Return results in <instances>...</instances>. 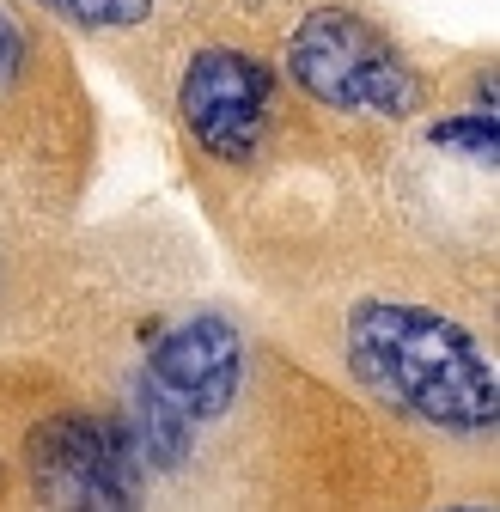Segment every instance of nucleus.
Instances as JSON below:
<instances>
[{
	"label": "nucleus",
	"instance_id": "1",
	"mask_svg": "<svg viewBox=\"0 0 500 512\" xmlns=\"http://www.w3.org/2000/svg\"><path fill=\"white\" fill-rule=\"evenodd\" d=\"M348 366L372 397L446 433H494L500 384L476 336L427 305L360 299L348 311Z\"/></svg>",
	"mask_w": 500,
	"mask_h": 512
},
{
	"label": "nucleus",
	"instance_id": "2",
	"mask_svg": "<svg viewBox=\"0 0 500 512\" xmlns=\"http://www.w3.org/2000/svg\"><path fill=\"white\" fill-rule=\"evenodd\" d=\"M287 74L318 104L348 110V116L397 122V116H415V104H421V80L391 49V37L342 7H318L299 19V31L287 43Z\"/></svg>",
	"mask_w": 500,
	"mask_h": 512
},
{
	"label": "nucleus",
	"instance_id": "3",
	"mask_svg": "<svg viewBox=\"0 0 500 512\" xmlns=\"http://www.w3.org/2000/svg\"><path fill=\"white\" fill-rule=\"evenodd\" d=\"M25 470H31L37 500L74 506V512H86V506L122 512L141 494V470L129 464V452H122L116 427L86 415V409L37 421L31 439H25Z\"/></svg>",
	"mask_w": 500,
	"mask_h": 512
},
{
	"label": "nucleus",
	"instance_id": "4",
	"mask_svg": "<svg viewBox=\"0 0 500 512\" xmlns=\"http://www.w3.org/2000/svg\"><path fill=\"white\" fill-rule=\"evenodd\" d=\"M177 116L220 165H250L269 128V68L244 49L190 55L177 86Z\"/></svg>",
	"mask_w": 500,
	"mask_h": 512
},
{
	"label": "nucleus",
	"instance_id": "5",
	"mask_svg": "<svg viewBox=\"0 0 500 512\" xmlns=\"http://www.w3.org/2000/svg\"><path fill=\"white\" fill-rule=\"evenodd\" d=\"M147 378L171 403L190 409L196 421L226 415L238 384H244V336H238V324L220 317V311L183 317L171 336H159V348L147 360Z\"/></svg>",
	"mask_w": 500,
	"mask_h": 512
},
{
	"label": "nucleus",
	"instance_id": "6",
	"mask_svg": "<svg viewBox=\"0 0 500 512\" xmlns=\"http://www.w3.org/2000/svg\"><path fill=\"white\" fill-rule=\"evenodd\" d=\"M110 427H116V439H122V452H129V464L141 470V482L183 470V458H190V445H196V415L183 409V403H171L147 372L129 384L122 415H116Z\"/></svg>",
	"mask_w": 500,
	"mask_h": 512
},
{
	"label": "nucleus",
	"instance_id": "7",
	"mask_svg": "<svg viewBox=\"0 0 500 512\" xmlns=\"http://www.w3.org/2000/svg\"><path fill=\"white\" fill-rule=\"evenodd\" d=\"M37 7L61 13L68 25H86V31H129V25H147L153 0H37Z\"/></svg>",
	"mask_w": 500,
	"mask_h": 512
},
{
	"label": "nucleus",
	"instance_id": "8",
	"mask_svg": "<svg viewBox=\"0 0 500 512\" xmlns=\"http://www.w3.org/2000/svg\"><path fill=\"white\" fill-rule=\"evenodd\" d=\"M427 141H433V147H464V153H476L482 165H494V153H500L494 104H482V110H470V116H452V122H433Z\"/></svg>",
	"mask_w": 500,
	"mask_h": 512
},
{
	"label": "nucleus",
	"instance_id": "9",
	"mask_svg": "<svg viewBox=\"0 0 500 512\" xmlns=\"http://www.w3.org/2000/svg\"><path fill=\"white\" fill-rule=\"evenodd\" d=\"M19 68H25V31L13 25V13H7V7H0V92L19 80Z\"/></svg>",
	"mask_w": 500,
	"mask_h": 512
}]
</instances>
